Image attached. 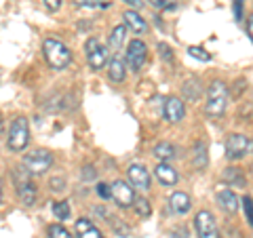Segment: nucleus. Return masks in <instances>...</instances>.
<instances>
[{
    "label": "nucleus",
    "mask_w": 253,
    "mask_h": 238,
    "mask_svg": "<svg viewBox=\"0 0 253 238\" xmlns=\"http://www.w3.org/2000/svg\"><path fill=\"white\" fill-rule=\"evenodd\" d=\"M215 198H217V204L221 207V211H226V213H234L236 209H239V196H236V194L232 192V190L224 188V186H221V188L217 190Z\"/></svg>",
    "instance_id": "f8f14e48"
},
{
    "label": "nucleus",
    "mask_w": 253,
    "mask_h": 238,
    "mask_svg": "<svg viewBox=\"0 0 253 238\" xmlns=\"http://www.w3.org/2000/svg\"><path fill=\"white\" fill-rule=\"evenodd\" d=\"M171 238H190V234H188V230L184 226H179V228H175L171 232Z\"/></svg>",
    "instance_id": "473e14b6"
},
{
    "label": "nucleus",
    "mask_w": 253,
    "mask_h": 238,
    "mask_svg": "<svg viewBox=\"0 0 253 238\" xmlns=\"http://www.w3.org/2000/svg\"><path fill=\"white\" fill-rule=\"evenodd\" d=\"M123 19H125L126 26H129L133 32H135V34H144V32L148 30V23H146V19L141 17V15H139L137 11H125Z\"/></svg>",
    "instance_id": "f3484780"
},
{
    "label": "nucleus",
    "mask_w": 253,
    "mask_h": 238,
    "mask_svg": "<svg viewBox=\"0 0 253 238\" xmlns=\"http://www.w3.org/2000/svg\"><path fill=\"white\" fill-rule=\"evenodd\" d=\"M110 198L118 204L121 209H131L133 200H135V192L133 188L123 179H116L112 186H110Z\"/></svg>",
    "instance_id": "0eeeda50"
},
{
    "label": "nucleus",
    "mask_w": 253,
    "mask_h": 238,
    "mask_svg": "<svg viewBox=\"0 0 253 238\" xmlns=\"http://www.w3.org/2000/svg\"><path fill=\"white\" fill-rule=\"evenodd\" d=\"M184 95H186V99L188 101H194V99H199L201 97V93H203V89H201V82L196 80V78H190V80L184 84Z\"/></svg>",
    "instance_id": "4be33fe9"
},
{
    "label": "nucleus",
    "mask_w": 253,
    "mask_h": 238,
    "mask_svg": "<svg viewBox=\"0 0 253 238\" xmlns=\"http://www.w3.org/2000/svg\"><path fill=\"white\" fill-rule=\"evenodd\" d=\"M53 213L59 221L70 219V204L68 202H53Z\"/></svg>",
    "instance_id": "393cba45"
},
{
    "label": "nucleus",
    "mask_w": 253,
    "mask_h": 238,
    "mask_svg": "<svg viewBox=\"0 0 253 238\" xmlns=\"http://www.w3.org/2000/svg\"><path fill=\"white\" fill-rule=\"evenodd\" d=\"M126 175H129L131 188L141 190V192L150 190V173L146 171L144 164H131L129 169H126Z\"/></svg>",
    "instance_id": "9d476101"
},
{
    "label": "nucleus",
    "mask_w": 253,
    "mask_h": 238,
    "mask_svg": "<svg viewBox=\"0 0 253 238\" xmlns=\"http://www.w3.org/2000/svg\"><path fill=\"white\" fill-rule=\"evenodd\" d=\"M0 200H2V181H0Z\"/></svg>",
    "instance_id": "a19ab883"
},
{
    "label": "nucleus",
    "mask_w": 253,
    "mask_h": 238,
    "mask_svg": "<svg viewBox=\"0 0 253 238\" xmlns=\"http://www.w3.org/2000/svg\"><path fill=\"white\" fill-rule=\"evenodd\" d=\"M188 53L192 55V57L201 59V61H211V55H209L207 51H205V49H201V46H190Z\"/></svg>",
    "instance_id": "cd10ccee"
},
{
    "label": "nucleus",
    "mask_w": 253,
    "mask_h": 238,
    "mask_svg": "<svg viewBox=\"0 0 253 238\" xmlns=\"http://www.w3.org/2000/svg\"><path fill=\"white\" fill-rule=\"evenodd\" d=\"M161 162H167V160H173L177 156V148L169 144V141H161V144L154 146V152H152Z\"/></svg>",
    "instance_id": "aec40b11"
},
{
    "label": "nucleus",
    "mask_w": 253,
    "mask_h": 238,
    "mask_svg": "<svg viewBox=\"0 0 253 238\" xmlns=\"http://www.w3.org/2000/svg\"><path fill=\"white\" fill-rule=\"evenodd\" d=\"M125 76H126V63L121 57H114L108 66V78L112 82H123Z\"/></svg>",
    "instance_id": "a211bd4d"
},
{
    "label": "nucleus",
    "mask_w": 253,
    "mask_h": 238,
    "mask_svg": "<svg viewBox=\"0 0 253 238\" xmlns=\"http://www.w3.org/2000/svg\"><path fill=\"white\" fill-rule=\"evenodd\" d=\"M228 84L221 80H213L207 89V104H205V114L211 118L224 116L228 106Z\"/></svg>",
    "instance_id": "f257e3e1"
},
{
    "label": "nucleus",
    "mask_w": 253,
    "mask_h": 238,
    "mask_svg": "<svg viewBox=\"0 0 253 238\" xmlns=\"http://www.w3.org/2000/svg\"><path fill=\"white\" fill-rule=\"evenodd\" d=\"M46 232H49V238H72V234H70L61 224L49 226V228H46Z\"/></svg>",
    "instance_id": "a878e982"
},
{
    "label": "nucleus",
    "mask_w": 253,
    "mask_h": 238,
    "mask_svg": "<svg viewBox=\"0 0 253 238\" xmlns=\"http://www.w3.org/2000/svg\"><path fill=\"white\" fill-rule=\"evenodd\" d=\"M148 2L158 11H173L179 6V0H148Z\"/></svg>",
    "instance_id": "b1692460"
},
{
    "label": "nucleus",
    "mask_w": 253,
    "mask_h": 238,
    "mask_svg": "<svg viewBox=\"0 0 253 238\" xmlns=\"http://www.w3.org/2000/svg\"><path fill=\"white\" fill-rule=\"evenodd\" d=\"M243 209H245V221L251 226L253 224V217H251V196L243 198Z\"/></svg>",
    "instance_id": "7c9ffc66"
},
{
    "label": "nucleus",
    "mask_w": 253,
    "mask_h": 238,
    "mask_svg": "<svg viewBox=\"0 0 253 238\" xmlns=\"http://www.w3.org/2000/svg\"><path fill=\"white\" fill-rule=\"evenodd\" d=\"M133 207H135L139 217H148L150 213H152V209H150V202L146 200V198H135V200H133Z\"/></svg>",
    "instance_id": "bb28decb"
},
{
    "label": "nucleus",
    "mask_w": 253,
    "mask_h": 238,
    "mask_svg": "<svg viewBox=\"0 0 253 238\" xmlns=\"http://www.w3.org/2000/svg\"><path fill=\"white\" fill-rule=\"evenodd\" d=\"M221 179L228 181V186H232V188H245L247 186V179H245L243 171L236 169V166H228V169L221 173Z\"/></svg>",
    "instance_id": "6ab92c4d"
},
{
    "label": "nucleus",
    "mask_w": 253,
    "mask_h": 238,
    "mask_svg": "<svg viewBox=\"0 0 253 238\" xmlns=\"http://www.w3.org/2000/svg\"><path fill=\"white\" fill-rule=\"evenodd\" d=\"M97 194H99L101 198H110V186H106V184H97Z\"/></svg>",
    "instance_id": "e433bc0d"
},
{
    "label": "nucleus",
    "mask_w": 253,
    "mask_h": 238,
    "mask_svg": "<svg viewBox=\"0 0 253 238\" xmlns=\"http://www.w3.org/2000/svg\"><path fill=\"white\" fill-rule=\"evenodd\" d=\"M194 226H196V234L199 238H219V230L215 224V217L209 211H199L194 217Z\"/></svg>",
    "instance_id": "6e6552de"
},
{
    "label": "nucleus",
    "mask_w": 253,
    "mask_h": 238,
    "mask_svg": "<svg viewBox=\"0 0 253 238\" xmlns=\"http://www.w3.org/2000/svg\"><path fill=\"white\" fill-rule=\"evenodd\" d=\"M125 36H126V28H125V26H116V28L112 30V34H110V49H112L114 53L123 46Z\"/></svg>",
    "instance_id": "5701e85b"
},
{
    "label": "nucleus",
    "mask_w": 253,
    "mask_h": 238,
    "mask_svg": "<svg viewBox=\"0 0 253 238\" xmlns=\"http://www.w3.org/2000/svg\"><path fill=\"white\" fill-rule=\"evenodd\" d=\"M101 0H74L76 6H83V9H95V6H99Z\"/></svg>",
    "instance_id": "2f4dec72"
},
{
    "label": "nucleus",
    "mask_w": 253,
    "mask_h": 238,
    "mask_svg": "<svg viewBox=\"0 0 253 238\" xmlns=\"http://www.w3.org/2000/svg\"><path fill=\"white\" fill-rule=\"evenodd\" d=\"M163 114H165V118H167V122H171V124L181 122V120H184V116H186L184 101L177 99V97H169L167 104H165Z\"/></svg>",
    "instance_id": "9b49d317"
},
{
    "label": "nucleus",
    "mask_w": 253,
    "mask_h": 238,
    "mask_svg": "<svg viewBox=\"0 0 253 238\" xmlns=\"http://www.w3.org/2000/svg\"><path fill=\"white\" fill-rule=\"evenodd\" d=\"M207 162H209V158H207V146L203 144V141H199V144L194 146V152H192V164H194V169H207Z\"/></svg>",
    "instance_id": "412c9836"
},
{
    "label": "nucleus",
    "mask_w": 253,
    "mask_h": 238,
    "mask_svg": "<svg viewBox=\"0 0 253 238\" xmlns=\"http://www.w3.org/2000/svg\"><path fill=\"white\" fill-rule=\"evenodd\" d=\"M51 164H53V154H49L46 150H34V152L26 154L21 162V166L30 175H42V173L51 169Z\"/></svg>",
    "instance_id": "20e7f679"
},
{
    "label": "nucleus",
    "mask_w": 253,
    "mask_h": 238,
    "mask_svg": "<svg viewBox=\"0 0 253 238\" xmlns=\"http://www.w3.org/2000/svg\"><path fill=\"white\" fill-rule=\"evenodd\" d=\"M158 55H161L165 61H173V51H171V46L165 44V42L158 44Z\"/></svg>",
    "instance_id": "c756f323"
},
{
    "label": "nucleus",
    "mask_w": 253,
    "mask_h": 238,
    "mask_svg": "<svg viewBox=\"0 0 253 238\" xmlns=\"http://www.w3.org/2000/svg\"><path fill=\"white\" fill-rule=\"evenodd\" d=\"M234 17L236 19H243V0H234Z\"/></svg>",
    "instance_id": "c9c22d12"
},
{
    "label": "nucleus",
    "mask_w": 253,
    "mask_h": 238,
    "mask_svg": "<svg viewBox=\"0 0 253 238\" xmlns=\"http://www.w3.org/2000/svg\"><path fill=\"white\" fill-rule=\"evenodd\" d=\"M76 234H78V238H104L101 230L86 217L76 221Z\"/></svg>",
    "instance_id": "2eb2a0df"
},
{
    "label": "nucleus",
    "mask_w": 253,
    "mask_h": 238,
    "mask_svg": "<svg viewBox=\"0 0 253 238\" xmlns=\"http://www.w3.org/2000/svg\"><path fill=\"white\" fill-rule=\"evenodd\" d=\"M84 171H86V173H84V175H83L84 179H91V177L95 179V169H91V166H86V169H84Z\"/></svg>",
    "instance_id": "58836bf2"
},
{
    "label": "nucleus",
    "mask_w": 253,
    "mask_h": 238,
    "mask_svg": "<svg viewBox=\"0 0 253 238\" xmlns=\"http://www.w3.org/2000/svg\"><path fill=\"white\" fill-rule=\"evenodd\" d=\"M42 51H44L46 63H49L53 70H66L70 66V61H72L70 49L61 40H57V38H44Z\"/></svg>",
    "instance_id": "f03ea898"
},
{
    "label": "nucleus",
    "mask_w": 253,
    "mask_h": 238,
    "mask_svg": "<svg viewBox=\"0 0 253 238\" xmlns=\"http://www.w3.org/2000/svg\"><path fill=\"white\" fill-rule=\"evenodd\" d=\"M247 36L251 38V17H247Z\"/></svg>",
    "instance_id": "ea45409f"
},
{
    "label": "nucleus",
    "mask_w": 253,
    "mask_h": 238,
    "mask_svg": "<svg viewBox=\"0 0 253 238\" xmlns=\"http://www.w3.org/2000/svg\"><path fill=\"white\" fill-rule=\"evenodd\" d=\"M146 57H148V46L141 42V40H131L129 46H126V63L133 72H139L146 63Z\"/></svg>",
    "instance_id": "1a4fd4ad"
},
{
    "label": "nucleus",
    "mask_w": 253,
    "mask_h": 238,
    "mask_svg": "<svg viewBox=\"0 0 253 238\" xmlns=\"http://www.w3.org/2000/svg\"><path fill=\"white\" fill-rule=\"evenodd\" d=\"M129 6H133V9H141L144 6V0H125Z\"/></svg>",
    "instance_id": "4c0bfd02"
},
{
    "label": "nucleus",
    "mask_w": 253,
    "mask_h": 238,
    "mask_svg": "<svg viewBox=\"0 0 253 238\" xmlns=\"http://www.w3.org/2000/svg\"><path fill=\"white\" fill-rule=\"evenodd\" d=\"M63 0H44V6L49 11H59V6H61Z\"/></svg>",
    "instance_id": "f704fd0d"
},
{
    "label": "nucleus",
    "mask_w": 253,
    "mask_h": 238,
    "mask_svg": "<svg viewBox=\"0 0 253 238\" xmlns=\"http://www.w3.org/2000/svg\"><path fill=\"white\" fill-rule=\"evenodd\" d=\"M154 175L163 186H175L179 181V173L167 162H158L156 169H154Z\"/></svg>",
    "instance_id": "ddd939ff"
},
{
    "label": "nucleus",
    "mask_w": 253,
    "mask_h": 238,
    "mask_svg": "<svg viewBox=\"0 0 253 238\" xmlns=\"http://www.w3.org/2000/svg\"><path fill=\"white\" fill-rule=\"evenodd\" d=\"M84 51H86V61H89V66L91 70H101V68H106V63H108V46L101 44L97 38H89L84 44Z\"/></svg>",
    "instance_id": "423d86ee"
},
{
    "label": "nucleus",
    "mask_w": 253,
    "mask_h": 238,
    "mask_svg": "<svg viewBox=\"0 0 253 238\" xmlns=\"http://www.w3.org/2000/svg\"><path fill=\"white\" fill-rule=\"evenodd\" d=\"M251 152V139L247 135L234 133L226 139V158L228 160H243Z\"/></svg>",
    "instance_id": "39448f33"
},
{
    "label": "nucleus",
    "mask_w": 253,
    "mask_h": 238,
    "mask_svg": "<svg viewBox=\"0 0 253 238\" xmlns=\"http://www.w3.org/2000/svg\"><path fill=\"white\" fill-rule=\"evenodd\" d=\"M169 204H171L173 211L179 213V215H184V213H188L192 209V200H190V196L186 192H173L169 198Z\"/></svg>",
    "instance_id": "dca6fc26"
},
{
    "label": "nucleus",
    "mask_w": 253,
    "mask_h": 238,
    "mask_svg": "<svg viewBox=\"0 0 253 238\" xmlns=\"http://www.w3.org/2000/svg\"><path fill=\"white\" fill-rule=\"evenodd\" d=\"M17 198L21 204H26V207H32V204L36 202L38 198V190L36 186L32 184V181H21V184H17Z\"/></svg>",
    "instance_id": "4468645a"
},
{
    "label": "nucleus",
    "mask_w": 253,
    "mask_h": 238,
    "mask_svg": "<svg viewBox=\"0 0 253 238\" xmlns=\"http://www.w3.org/2000/svg\"><path fill=\"white\" fill-rule=\"evenodd\" d=\"M51 190H55V192H59V190H63V186H66V179L63 177H55V179H51Z\"/></svg>",
    "instance_id": "72a5a7b5"
},
{
    "label": "nucleus",
    "mask_w": 253,
    "mask_h": 238,
    "mask_svg": "<svg viewBox=\"0 0 253 238\" xmlns=\"http://www.w3.org/2000/svg\"><path fill=\"white\" fill-rule=\"evenodd\" d=\"M30 144V124H28V118H15L11 129H9V137H6V146L13 152H21L26 150Z\"/></svg>",
    "instance_id": "7ed1b4c3"
},
{
    "label": "nucleus",
    "mask_w": 253,
    "mask_h": 238,
    "mask_svg": "<svg viewBox=\"0 0 253 238\" xmlns=\"http://www.w3.org/2000/svg\"><path fill=\"white\" fill-rule=\"evenodd\" d=\"M110 221H112V228H114V232H116V234H121V236H126V234H129V228L123 224V219L108 217V224H110Z\"/></svg>",
    "instance_id": "c85d7f7f"
}]
</instances>
